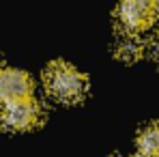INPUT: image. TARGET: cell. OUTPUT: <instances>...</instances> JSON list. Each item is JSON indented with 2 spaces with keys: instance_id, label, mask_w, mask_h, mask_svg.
I'll use <instances>...</instances> for the list:
<instances>
[{
  "instance_id": "cell-2",
  "label": "cell",
  "mask_w": 159,
  "mask_h": 157,
  "mask_svg": "<svg viewBox=\"0 0 159 157\" xmlns=\"http://www.w3.org/2000/svg\"><path fill=\"white\" fill-rule=\"evenodd\" d=\"M43 110L32 97L20 99V101H9L0 110V125L11 131H26L32 129L41 123Z\"/></svg>"
},
{
  "instance_id": "cell-3",
  "label": "cell",
  "mask_w": 159,
  "mask_h": 157,
  "mask_svg": "<svg viewBox=\"0 0 159 157\" xmlns=\"http://www.w3.org/2000/svg\"><path fill=\"white\" fill-rule=\"evenodd\" d=\"M118 22L127 32H142L153 22V9L140 0H120L118 4Z\"/></svg>"
},
{
  "instance_id": "cell-7",
  "label": "cell",
  "mask_w": 159,
  "mask_h": 157,
  "mask_svg": "<svg viewBox=\"0 0 159 157\" xmlns=\"http://www.w3.org/2000/svg\"><path fill=\"white\" fill-rule=\"evenodd\" d=\"M153 52H155V56H159V32L155 37V41H153Z\"/></svg>"
},
{
  "instance_id": "cell-8",
  "label": "cell",
  "mask_w": 159,
  "mask_h": 157,
  "mask_svg": "<svg viewBox=\"0 0 159 157\" xmlns=\"http://www.w3.org/2000/svg\"><path fill=\"white\" fill-rule=\"evenodd\" d=\"M153 11L159 15V0H155V4H153Z\"/></svg>"
},
{
  "instance_id": "cell-5",
  "label": "cell",
  "mask_w": 159,
  "mask_h": 157,
  "mask_svg": "<svg viewBox=\"0 0 159 157\" xmlns=\"http://www.w3.org/2000/svg\"><path fill=\"white\" fill-rule=\"evenodd\" d=\"M138 155L140 157H159V123L148 125L138 136Z\"/></svg>"
},
{
  "instance_id": "cell-4",
  "label": "cell",
  "mask_w": 159,
  "mask_h": 157,
  "mask_svg": "<svg viewBox=\"0 0 159 157\" xmlns=\"http://www.w3.org/2000/svg\"><path fill=\"white\" fill-rule=\"evenodd\" d=\"M32 93V82L20 69L0 71V104L28 99Z\"/></svg>"
},
{
  "instance_id": "cell-1",
  "label": "cell",
  "mask_w": 159,
  "mask_h": 157,
  "mask_svg": "<svg viewBox=\"0 0 159 157\" xmlns=\"http://www.w3.org/2000/svg\"><path fill=\"white\" fill-rule=\"evenodd\" d=\"M45 88L48 93L52 95L54 99L62 101V104H75L80 101L84 95H86V78L80 73L75 67H71L69 62H52L48 69H45Z\"/></svg>"
},
{
  "instance_id": "cell-6",
  "label": "cell",
  "mask_w": 159,
  "mask_h": 157,
  "mask_svg": "<svg viewBox=\"0 0 159 157\" xmlns=\"http://www.w3.org/2000/svg\"><path fill=\"white\" fill-rule=\"evenodd\" d=\"M142 41L138 39V32H123L120 37H118V41H116V54H118V58H123V60H138L140 56H142Z\"/></svg>"
}]
</instances>
